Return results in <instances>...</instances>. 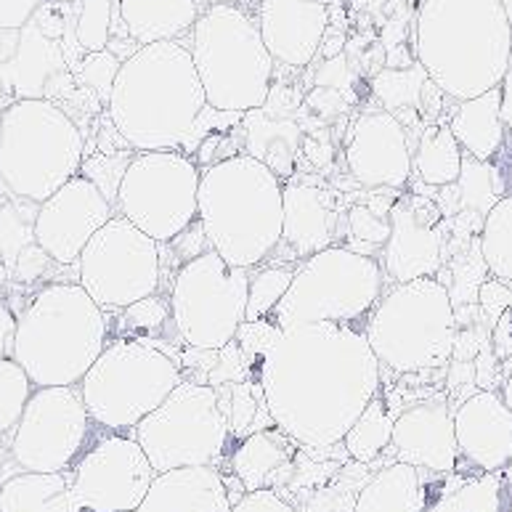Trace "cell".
I'll use <instances>...</instances> for the list:
<instances>
[{
	"instance_id": "1",
	"label": "cell",
	"mask_w": 512,
	"mask_h": 512,
	"mask_svg": "<svg viewBox=\"0 0 512 512\" xmlns=\"http://www.w3.org/2000/svg\"><path fill=\"white\" fill-rule=\"evenodd\" d=\"M271 420L306 449L343 444L369 401L380 396L383 369L364 329L300 324L276 340L258 377Z\"/></svg>"
},
{
	"instance_id": "2",
	"label": "cell",
	"mask_w": 512,
	"mask_h": 512,
	"mask_svg": "<svg viewBox=\"0 0 512 512\" xmlns=\"http://www.w3.org/2000/svg\"><path fill=\"white\" fill-rule=\"evenodd\" d=\"M205 109V88L181 40L141 46L123 59L107 101V117L136 152H181Z\"/></svg>"
},
{
	"instance_id": "3",
	"label": "cell",
	"mask_w": 512,
	"mask_h": 512,
	"mask_svg": "<svg viewBox=\"0 0 512 512\" xmlns=\"http://www.w3.org/2000/svg\"><path fill=\"white\" fill-rule=\"evenodd\" d=\"M414 59L446 99L499 88L512 62V22L502 0H420Z\"/></svg>"
},
{
	"instance_id": "4",
	"label": "cell",
	"mask_w": 512,
	"mask_h": 512,
	"mask_svg": "<svg viewBox=\"0 0 512 512\" xmlns=\"http://www.w3.org/2000/svg\"><path fill=\"white\" fill-rule=\"evenodd\" d=\"M197 223L226 263L258 268L282 245L284 181L247 154L210 162L199 178Z\"/></svg>"
},
{
	"instance_id": "5",
	"label": "cell",
	"mask_w": 512,
	"mask_h": 512,
	"mask_svg": "<svg viewBox=\"0 0 512 512\" xmlns=\"http://www.w3.org/2000/svg\"><path fill=\"white\" fill-rule=\"evenodd\" d=\"M107 343V314L77 282L40 287L16 316L14 359L38 388L80 385Z\"/></svg>"
},
{
	"instance_id": "6",
	"label": "cell",
	"mask_w": 512,
	"mask_h": 512,
	"mask_svg": "<svg viewBox=\"0 0 512 512\" xmlns=\"http://www.w3.org/2000/svg\"><path fill=\"white\" fill-rule=\"evenodd\" d=\"M186 48L205 88L207 107L229 115L260 109L274 88V56L260 38L258 22L237 3L202 8Z\"/></svg>"
},
{
	"instance_id": "7",
	"label": "cell",
	"mask_w": 512,
	"mask_h": 512,
	"mask_svg": "<svg viewBox=\"0 0 512 512\" xmlns=\"http://www.w3.org/2000/svg\"><path fill=\"white\" fill-rule=\"evenodd\" d=\"M83 160V133L56 101L22 99L0 112V184L11 199L43 205Z\"/></svg>"
},
{
	"instance_id": "8",
	"label": "cell",
	"mask_w": 512,
	"mask_h": 512,
	"mask_svg": "<svg viewBox=\"0 0 512 512\" xmlns=\"http://www.w3.org/2000/svg\"><path fill=\"white\" fill-rule=\"evenodd\" d=\"M380 369L425 375L449 367L457 348V306L436 276L393 284L364 327Z\"/></svg>"
},
{
	"instance_id": "9",
	"label": "cell",
	"mask_w": 512,
	"mask_h": 512,
	"mask_svg": "<svg viewBox=\"0 0 512 512\" xmlns=\"http://www.w3.org/2000/svg\"><path fill=\"white\" fill-rule=\"evenodd\" d=\"M383 292L385 274L375 255L335 245L300 260L290 290L279 300L271 319L282 332L300 324L364 329Z\"/></svg>"
},
{
	"instance_id": "10",
	"label": "cell",
	"mask_w": 512,
	"mask_h": 512,
	"mask_svg": "<svg viewBox=\"0 0 512 512\" xmlns=\"http://www.w3.org/2000/svg\"><path fill=\"white\" fill-rule=\"evenodd\" d=\"M178 361L144 337H115L80 380V396L96 425L128 433L184 383Z\"/></svg>"
},
{
	"instance_id": "11",
	"label": "cell",
	"mask_w": 512,
	"mask_h": 512,
	"mask_svg": "<svg viewBox=\"0 0 512 512\" xmlns=\"http://www.w3.org/2000/svg\"><path fill=\"white\" fill-rule=\"evenodd\" d=\"M253 268L231 266L207 247L178 268L170 284V319L186 348L221 351L247 319Z\"/></svg>"
},
{
	"instance_id": "12",
	"label": "cell",
	"mask_w": 512,
	"mask_h": 512,
	"mask_svg": "<svg viewBox=\"0 0 512 512\" xmlns=\"http://www.w3.org/2000/svg\"><path fill=\"white\" fill-rule=\"evenodd\" d=\"M130 433L157 473L218 465L231 438L218 390L194 380H184Z\"/></svg>"
},
{
	"instance_id": "13",
	"label": "cell",
	"mask_w": 512,
	"mask_h": 512,
	"mask_svg": "<svg viewBox=\"0 0 512 512\" xmlns=\"http://www.w3.org/2000/svg\"><path fill=\"white\" fill-rule=\"evenodd\" d=\"M202 168L178 149L138 152L117 189L115 210L157 245L176 242L197 221Z\"/></svg>"
},
{
	"instance_id": "14",
	"label": "cell",
	"mask_w": 512,
	"mask_h": 512,
	"mask_svg": "<svg viewBox=\"0 0 512 512\" xmlns=\"http://www.w3.org/2000/svg\"><path fill=\"white\" fill-rule=\"evenodd\" d=\"M160 245L117 213L77 258V284L101 311H125L160 290Z\"/></svg>"
},
{
	"instance_id": "15",
	"label": "cell",
	"mask_w": 512,
	"mask_h": 512,
	"mask_svg": "<svg viewBox=\"0 0 512 512\" xmlns=\"http://www.w3.org/2000/svg\"><path fill=\"white\" fill-rule=\"evenodd\" d=\"M91 422L77 385L35 388L11 430L8 454L22 473H67L83 451Z\"/></svg>"
},
{
	"instance_id": "16",
	"label": "cell",
	"mask_w": 512,
	"mask_h": 512,
	"mask_svg": "<svg viewBox=\"0 0 512 512\" xmlns=\"http://www.w3.org/2000/svg\"><path fill=\"white\" fill-rule=\"evenodd\" d=\"M154 475L136 438L109 433L77 459L69 483L83 512H136Z\"/></svg>"
},
{
	"instance_id": "17",
	"label": "cell",
	"mask_w": 512,
	"mask_h": 512,
	"mask_svg": "<svg viewBox=\"0 0 512 512\" xmlns=\"http://www.w3.org/2000/svg\"><path fill=\"white\" fill-rule=\"evenodd\" d=\"M449 223L433 197L401 194L390 210V234L377 255L385 282L406 284L436 276L446 263Z\"/></svg>"
},
{
	"instance_id": "18",
	"label": "cell",
	"mask_w": 512,
	"mask_h": 512,
	"mask_svg": "<svg viewBox=\"0 0 512 512\" xmlns=\"http://www.w3.org/2000/svg\"><path fill=\"white\" fill-rule=\"evenodd\" d=\"M115 215V205L91 178H69L59 192L38 205L35 242L54 258L56 266H72L93 234Z\"/></svg>"
},
{
	"instance_id": "19",
	"label": "cell",
	"mask_w": 512,
	"mask_h": 512,
	"mask_svg": "<svg viewBox=\"0 0 512 512\" xmlns=\"http://www.w3.org/2000/svg\"><path fill=\"white\" fill-rule=\"evenodd\" d=\"M414 144L396 117L380 109H364L351 123L345 141L348 176L364 189H406L412 181Z\"/></svg>"
},
{
	"instance_id": "20",
	"label": "cell",
	"mask_w": 512,
	"mask_h": 512,
	"mask_svg": "<svg viewBox=\"0 0 512 512\" xmlns=\"http://www.w3.org/2000/svg\"><path fill=\"white\" fill-rule=\"evenodd\" d=\"M393 462H406L433 475H454L459 467L454 406L446 393L404 406L393 420Z\"/></svg>"
},
{
	"instance_id": "21",
	"label": "cell",
	"mask_w": 512,
	"mask_h": 512,
	"mask_svg": "<svg viewBox=\"0 0 512 512\" xmlns=\"http://www.w3.org/2000/svg\"><path fill=\"white\" fill-rule=\"evenodd\" d=\"M459 462L475 475H505L512 462V412L494 388L475 390L454 406Z\"/></svg>"
},
{
	"instance_id": "22",
	"label": "cell",
	"mask_w": 512,
	"mask_h": 512,
	"mask_svg": "<svg viewBox=\"0 0 512 512\" xmlns=\"http://www.w3.org/2000/svg\"><path fill=\"white\" fill-rule=\"evenodd\" d=\"M255 22L276 64L303 69L321 51L329 8L324 0H258Z\"/></svg>"
},
{
	"instance_id": "23",
	"label": "cell",
	"mask_w": 512,
	"mask_h": 512,
	"mask_svg": "<svg viewBox=\"0 0 512 512\" xmlns=\"http://www.w3.org/2000/svg\"><path fill=\"white\" fill-rule=\"evenodd\" d=\"M0 83L14 91L16 101H56L75 88V75L59 40L43 32L35 19L19 30L16 54L0 64Z\"/></svg>"
},
{
	"instance_id": "24",
	"label": "cell",
	"mask_w": 512,
	"mask_h": 512,
	"mask_svg": "<svg viewBox=\"0 0 512 512\" xmlns=\"http://www.w3.org/2000/svg\"><path fill=\"white\" fill-rule=\"evenodd\" d=\"M234 502L218 465L176 467L154 475L136 512H229Z\"/></svg>"
},
{
	"instance_id": "25",
	"label": "cell",
	"mask_w": 512,
	"mask_h": 512,
	"mask_svg": "<svg viewBox=\"0 0 512 512\" xmlns=\"http://www.w3.org/2000/svg\"><path fill=\"white\" fill-rule=\"evenodd\" d=\"M335 229V194L311 184H284L282 245L290 247L295 258L306 260L327 247H335Z\"/></svg>"
},
{
	"instance_id": "26",
	"label": "cell",
	"mask_w": 512,
	"mask_h": 512,
	"mask_svg": "<svg viewBox=\"0 0 512 512\" xmlns=\"http://www.w3.org/2000/svg\"><path fill=\"white\" fill-rule=\"evenodd\" d=\"M242 130H245L242 154L268 165L282 181L295 176L306 130L292 109H268L266 104L260 109H250L242 115Z\"/></svg>"
},
{
	"instance_id": "27",
	"label": "cell",
	"mask_w": 512,
	"mask_h": 512,
	"mask_svg": "<svg viewBox=\"0 0 512 512\" xmlns=\"http://www.w3.org/2000/svg\"><path fill=\"white\" fill-rule=\"evenodd\" d=\"M300 446L284 436L282 430L266 428L253 436L239 441V446L231 454V473L239 481V486L247 491L274 489L284 483L290 473L292 459Z\"/></svg>"
},
{
	"instance_id": "28",
	"label": "cell",
	"mask_w": 512,
	"mask_h": 512,
	"mask_svg": "<svg viewBox=\"0 0 512 512\" xmlns=\"http://www.w3.org/2000/svg\"><path fill=\"white\" fill-rule=\"evenodd\" d=\"M199 14V0H117L123 32L136 46L184 40Z\"/></svg>"
},
{
	"instance_id": "29",
	"label": "cell",
	"mask_w": 512,
	"mask_h": 512,
	"mask_svg": "<svg viewBox=\"0 0 512 512\" xmlns=\"http://www.w3.org/2000/svg\"><path fill=\"white\" fill-rule=\"evenodd\" d=\"M449 130L462 146V152L475 160L491 162L502 152L507 138V125L502 120V93L491 88L475 99L457 101V109L451 112Z\"/></svg>"
},
{
	"instance_id": "30",
	"label": "cell",
	"mask_w": 512,
	"mask_h": 512,
	"mask_svg": "<svg viewBox=\"0 0 512 512\" xmlns=\"http://www.w3.org/2000/svg\"><path fill=\"white\" fill-rule=\"evenodd\" d=\"M351 512H425L422 470L406 462H388L369 475Z\"/></svg>"
},
{
	"instance_id": "31",
	"label": "cell",
	"mask_w": 512,
	"mask_h": 512,
	"mask_svg": "<svg viewBox=\"0 0 512 512\" xmlns=\"http://www.w3.org/2000/svg\"><path fill=\"white\" fill-rule=\"evenodd\" d=\"M0 512H83L69 473H14L0 481Z\"/></svg>"
},
{
	"instance_id": "32",
	"label": "cell",
	"mask_w": 512,
	"mask_h": 512,
	"mask_svg": "<svg viewBox=\"0 0 512 512\" xmlns=\"http://www.w3.org/2000/svg\"><path fill=\"white\" fill-rule=\"evenodd\" d=\"M428 72L414 62L404 69H380L372 77V93H375L385 112L396 117L404 125L409 138L417 133L414 128H425V91H428Z\"/></svg>"
},
{
	"instance_id": "33",
	"label": "cell",
	"mask_w": 512,
	"mask_h": 512,
	"mask_svg": "<svg viewBox=\"0 0 512 512\" xmlns=\"http://www.w3.org/2000/svg\"><path fill=\"white\" fill-rule=\"evenodd\" d=\"M462 157L465 152L457 144L449 125H425L414 144L412 170L414 176L420 178V184L444 189V186L457 184L459 173H462Z\"/></svg>"
},
{
	"instance_id": "34",
	"label": "cell",
	"mask_w": 512,
	"mask_h": 512,
	"mask_svg": "<svg viewBox=\"0 0 512 512\" xmlns=\"http://www.w3.org/2000/svg\"><path fill=\"white\" fill-rule=\"evenodd\" d=\"M393 420L396 414L390 412L388 401L383 396H375L369 406L361 412V417L353 422V428L345 433L343 449L353 462L372 465L390 451L393 441Z\"/></svg>"
},
{
	"instance_id": "35",
	"label": "cell",
	"mask_w": 512,
	"mask_h": 512,
	"mask_svg": "<svg viewBox=\"0 0 512 512\" xmlns=\"http://www.w3.org/2000/svg\"><path fill=\"white\" fill-rule=\"evenodd\" d=\"M398 197H401V192H396V189H372L367 197L348 207L345 226H348L351 239H356L361 245L359 253L372 255V250H383L385 239L390 234V210H393Z\"/></svg>"
},
{
	"instance_id": "36",
	"label": "cell",
	"mask_w": 512,
	"mask_h": 512,
	"mask_svg": "<svg viewBox=\"0 0 512 512\" xmlns=\"http://www.w3.org/2000/svg\"><path fill=\"white\" fill-rule=\"evenodd\" d=\"M499 170L491 162L475 160L470 154L462 157V173H459L457 184L446 186V192L454 194V215L470 213L478 218H486L491 207L497 205L499 199L507 197L499 186Z\"/></svg>"
},
{
	"instance_id": "37",
	"label": "cell",
	"mask_w": 512,
	"mask_h": 512,
	"mask_svg": "<svg viewBox=\"0 0 512 512\" xmlns=\"http://www.w3.org/2000/svg\"><path fill=\"white\" fill-rule=\"evenodd\" d=\"M507 486L502 475H467L446 489L425 512H505Z\"/></svg>"
},
{
	"instance_id": "38",
	"label": "cell",
	"mask_w": 512,
	"mask_h": 512,
	"mask_svg": "<svg viewBox=\"0 0 512 512\" xmlns=\"http://www.w3.org/2000/svg\"><path fill=\"white\" fill-rule=\"evenodd\" d=\"M218 404H221L223 414L229 417V430L237 441L253 436L258 430L274 428V420H271L266 396H263L258 380H245V383L229 385V388H218Z\"/></svg>"
},
{
	"instance_id": "39",
	"label": "cell",
	"mask_w": 512,
	"mask_h": 512,
	"mask_svg": "<svg viewBox=\"0 0 512 512\" xmlns=\"http://www.w3.org/2000/svg\"><path fill=\"white\" fill-rule=\"evenodd\" d=\"M483 263L497 282L512 284V194L502 197L483 218L478 234Z\"/></svg>"
},
{
	"instance_id": "40",
	"label": "cell",
	"mask_w": 512,
	"mask_h": 512,
	"mask_svg": "<svg viewBox=\"0 0 512 512\" xmlns=\"http://www.w3.org/2000/svg\"><path fill=\"white\" fill-rule=\"evenodd\" d=\"M72 14V32L75 43L83 48V54L104 51L112 40V16L117 6L112 0H64Z\"/></svg>"
},
{
	"instance_id": "41",
	"label": "cell",
	"mask_w": 512,
	"mask_h": 512,
	"mask_svg": "<svg viewBox=\"0 0 512 512\" xmlns=\"http://www.w3.org/2000/svg\"><path fill=\"white\" fill-rule=\"evenodd\" d=\"M295 276L292 266H268L258 268L250 274V295H247V319L245 321H258L268 319L274 314V308L279 306V300L287 295Z\"/></svg>"
},
{
	"instance_id": "42",
	"label": "cell",
	"mask_w": 512,
	"mask_h": 512,
	"mask_svg": "<svg viewBox=\"0 0 512 512\" xmlns=\"http://www.w3.org/2000/svg\"><path fill=\"white\" fill-rule=\"evenodd\" d=\"M24 199H3L0 202V263L8 268H14L16 258L24 247L35 242V215H24L22 207Z\"/></svg>"
},
{
	"instance_id": "43",
	"label": "cell",
	"mask_w": 512,
	"mask_h": 512,
	"mask_svg": "<svg viewBox=\"0 0 512 512\" xmlns=\"http://www.w3.org/2000/svg\"><path fill=\"white\" fill-rule=\"evenodd\" d=\"M32 396V380L14 356L0 359V436L16 428Z\"/></svg>"
},
{
	"instance_id": "44",
	"label": "cell",
	"mask_w": 512,
	"mask_h": 512,
	"mask_svg": "<svg viewBox=\"0 0 512 512\" xmlns=\"http://www.w3.org/2000/svg\"><path fill=\"white\" fill-rule=\"evenodd\" d=\"M120 64H123V59L117 54H112L109 48H104V51L85 54L83 62L72 69V75H75V83L88 88L93 96H99V99L107 104L117 72H120Z\"/></svg>"
},
{
	"instance_id": "45",
	"label": "cell",
	"mask_w": 512,
	"mask_h": 512,
	"mask_svg": "<svg viewBox=\"0 0 512 512\" xmlns=\"http://www.w3.org/2000/svg\"><path fill=\"white\" fill-rule=\"evenodd\" d=\"M279 337H282V329H279V324L271 316L258 321H242V327L237 329L234 343L239 345V351L245 353L247 364L253 369V380L260 377V367H263L268 351L274 348Z\"/></svg>"
},
{
	"instance_id": "46",
	"label": "cell",
	"mask_w": 512,
	"mask_h": 512,
	"mask_svg": "<svg viewBox=\"0 0 512 512\" xmlns=\"http://www.w3.org/2000/svg\"><path fill=\"white\" fill-rule=\"evenodd\" d=\"M245 380H253V369L247 364L245 353L239 351V345L231 340L229 345H223L221 351H215V361L210 372L205 377V385L210 388H229V385L245 383Z\"/></svg>"
},
{
	"instance_id": "47",
	"label": "cell",
	"mask_w": 512,
	"mask_h": 512,
	"mask_svg": "<svg viewBox=\"0 0 512 512\" xmlns=\"http://www.w3.org/2000/svg\"><path fill=\"white\" fill-rule=\"evenodd\" d=\"M168 321H173L170 319V300L160 298V295H149L123 311V327L130 332H141V335L160 332Z\"/></svg>"
},
{
	"instance_id": "48",
	"label": "cell",
	"mask_w": 512,
	"mask_h": 512,
	"mask_svg": "<svg viewBox=\"0 0 512 512\" xmlns=\"http://www.w3.org/2000/svg\"><path fill=\"white\" fill-rule=\"evenodd\" d=\"M353 85H356V72L345 54L324 59L316 72V88H332V91L343 93L345 101H353Z\"/></svg>"
},
{
	"instance_id": "49",
	"label": "cell",
	"mask_w": 512,
	"mask_h": 512,
	"mask_svg": "<svg viewBox=\"0 0 512 512\" xmlns=\"http://www.w3.org/2000/svg\"><path fill=\"white\" fill-rule=\"evenodd\" d=\"M51 263H54V258H51V255H48L38 242H32V245H27L22 253H19L14 268H11V276H14L16 282H22V284L38 282L40 276L46 274Z\"/></svg>"
},
{
	"instance_id": "50",
	"label": "cell",
	"mask_w": 512,
	"mask_h": 512,
	"mask_svg": "<svg viewBox=\"0 0 512 512\" xmlns=\"http://www.w3.org/2000/svg\"><path fill=\"white\" fill-rule=\"evenodd\" d=\"M229 512H298V507L290 505L279 491L260 489L242 494Z\"/></svg>"
},
{
	"instance_id": "51",
	"label": "cell",
	"mask_w": 512,
	"mask_h": 512,
	"mask_svg": "<svg viewBox=\"0 0 512 512\" xmlns=\"http://www.w3.org/2000/svg\"><path fill=\"white\" fill-rule=\"evenodd\" d=\"M46 0H0V30H22Z\"/></svg>"
},
{
	"instance_id": "52",
	"label": "cell",
	"mask_w": 512,
	"mask_h": 512,
	"mask_svg": "<svg viewBox=\"0 0 512 512\" xmlns=\"http://www.w3.org/2000/svg\"><path fill=\"white\" fill-rule=\"evenodd\" d=\"M306 107H314L321 115H340L348 109L343 93L332 91V88H314V93H308Z\"/></svg>"
},
{
	"instance_id": "53",
	"label": "cell",
	"mask_w": 512,
	"mask_h": 512,
	"mask_svg": "<svg viewBox=\"0 0 512 512\" xmlns=\"http://www.w3.org/2000/svg\"><path fill=\"white\" fill-rule=\"evenodd\" d=\"M14 337H16V316L14 311L0 300V359L14 356Z\"/></svg>"
},
{
	"instance_id": "54",
	"label": "cell",
	"mask_w": 512,
	"mask_h": 512,
	"mask_svg": "<svg viewBox=\"0 0 512 512\" xmlns=\"http://www.w3.org/2000/svg\"><path fill=\"white\" fill-rule=\"evenodd\" d=\"M499 93H502V120H505L507 130H512V62L499 83Z\"/></svg>"
},
{
	"instance_id": "55",
	"label": "cell",
	"mask_w": 512,
	"mask_h": 512,
	"mask_svg": "<svg viewBox=\"0 0 512 512\" xmlns=\"http://www.w3.org/2000/svg\"><path fill=\"white\" fill-rule=\"evenodd\" d=\"M19 30H0V64H6L16 54Z\"/></svg>"
},
{
	"instance_id": "56",
	"label": "cell",
	"mask_w": 512,
	"mask_h": 512,
	"mask_svg": "<svg viewBox=\"0 0 512 512\" xmlns=\"http://www.w3.org/2000/svg\"><path fill=\"white\" fill-rule=\"evenodd\" d=\"M499 393H502V398H505V404L510 406V412H512V369H510V372H507V380H505V385H502V390H499Z\"/></svg>"
},
{
	"instance_id": "57",
	"label": "cell",
	"mask_w": 512,
	"mask_h": 512,
	"mask_svg": "<svg viewBox=\"0 0 512 512\" xmlns=\"http://www.w3.org/2000/svg\"><path fill=\"white\" fill-rule=\"evenodd\" d=\"M351 3L356 11H361V8H369V3H372V0H351Z\"/></svg>"
},
{
	"instance_id": "58",
	"label": "cell",
	"mask_w": 512,
	"mask_h": 512,
	"mask_svg": "<svg viewBox=\"0 0 512 512\" xmlns=\"http://www.w3.org/2000/svg\"><path fill=\"white\" fill-rule=\"evenodd\" d=\"M6 449H8V446H6V441H3V436H0V459L6 457Z\"/></svg>"
},
{
	"instance_id": "59",
	"label": "cell",
	"mask_w": 512,
	"mask_h": 512,
	"mask_svg": "<svg viewBox=\"0 0 512 512\" xmlns=\"http://www.w3.org/2000/svg\"><path fill=\"white\" fill-rule=\"evenodd\" d=\"M213 3H234V0H207V6H213Z\"/></svg>"
}]
</instances>
